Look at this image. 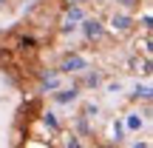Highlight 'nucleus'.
<instances>
[{
    "instance_id": "nucleus-12",
    "label": "nucleus",
    "mask_w": 153,
    "mask_h": 148,
    "mask_svg": "<svg viewBox=\"0 0 153 148\" xmlns=\"http://www.w3.org/2000/svg\"><path fill=\"white\" fill-rule=\"evenodd\" d=\"M68 148H79V143H76V140H71V143H68Z\"/></svg>"
},
{
    "instance_id": "nucleus-10",
    "label": "nucleus",
    "mask_w": 153,
    "mask_h": 148,
    "mask_svg": "<svg viewBox=\"0 0 153 148\" xmlns=\"http://www.w3.org/2000/svg\"><path fill=\"white\" fill-rule=\"evenodd\" d=\"M108 91H111V94H116V91H122V83H119V80H116V83H111V86H108Z\"/></svg>"
},
{
    "instance_id": "nucleus-3",
    "label": "nucleus",
    "mask_w": 153,
    "mask_h": 148,
    "mask_svg": "<svg viewBox=\"0 0 153 148\" xmlns=\"http://www.w3.org/2000/svg\"><path fill=\"white\" fill-rule=\"evenodd\" d=\"M88 68V60L82 54H76V51H71V54H65L62 57V63H60V71H68V74H76V71H85Z\"/></svg>"
},
{
    "instance_id": "nucleus-11",
    "label": "nucleus",
    "mask_w": 153,
    "mask_h": 148,
    "mask_svg": "<svg viewBox=\"0 0 153 148\" xmlns=\"http://www.w3.org/2000/svg\"><path fill=\"white\" fill-rule=\"evenodd\" d=\"M131 148H148V143H133Z\"/></svg>"
},
{
    "instance_id": "nucleus-7",
    "label": "nucleus",
    "mask_w": 153,
    "mask_h": 148,
    "mask_svg": "<svg viewBox=\"0 0 153 148\" xmlns=\"http://www.w3.org/2000/svg\"><path fill=\"white\" fill-rule=\"evenodd\" d=\"M99 80H102V77H99V71H88L85 86H88V88H97V86H99Z\"/></svg>"
},
{
    "instance_id": "nucleus-8",
    "label": "nucleus",
    "mask_w": 153,
    "mask_h": 148,
    "mask_svg": "<svg viewBox=\"0 0 153 148\" xmlns=\"http://www.w3.org/2000/svg\"><path fill=\"white\" fill-rule=\"evenodd\" d=\"M133 97H142V100H150V86L148 83H142V86H136V94Z\"/></svg>"
},
{
    "instance_id": "nucleus-9",
    "label": "nucleus",
    "mask_w": 153,
    "mask_h": 148,
    "mask_svg": "<svg viewBox=\"0 0 153 148\" xmlns=\"http://www.w3.org/2000/svg\"><path fill=\"white\" fill-rule=\"evenodd\" d=\"M128 128H131V131H139V128H142V117L131 114V117H128Z\"/></svg>"
},
{
    "instance_id": "nucleus-13",
    "label": "nucleus",
    "mask_w": 153,
    "mask_h": 148,
    "mask_svg": "<svg viewBox=\"0 0 153 148\" xmlns=\"http://www.w3.org/2000/svg\"><path fill=\"white\" fill-rule=\"evenodd\" d=\"M6 6H9V0H0V9H6Z\"/></svg>"
},
{
    "instance_id": "nucleus-1",
    "label": "nucleus",
    "mask_w": 153,
    "mask_h": 148,
    "mask_svg": "<svg viewBox=\"0 0 153 148\" xmlns=\"http://www.w3.org/2000/svg\"><path fill=\"white\" fill-rule=\"evenodd\" d=\"M79 29H82V37H85L88 43H99V40L105 37V23L97 20V17H82Z\"/></svg>"
},
{
    "instance_id": "nucleus-5",
    "label": "nucleus",
    "mask_w": 153,
    "mask_h": 148,
    "mask_svg": "<svg viewBox=\"0 0 153 148\" xmlns=\"http://www.w3.org/2000/svg\"><path fill=\"white\" fill-rule=\"evenodd\" d=\"M76 94H79V88L71 86V88H65L62 94H57V100H60V103H71V100H76Z\"/></svg>"
},
{
    "instance_id": "nucleus-2",
    "label": "nucleus",
    "mask_w": 153,
    "mask_h": 148,
    "mask_svg": "<svg viewBox=\"0 0 153 148\" xmlns=\"http://www.w3.org/2000/svg\"><path fill=\"white\" fill-rule=\"evenodd\" d=\"M133 26H136V23H133V17H131V11H114V14H111V29H114V32H119V34H128V32H133Z\"/></svg>"
},
{
    "instance_id": "nucleus-6",
    "label": "nucleus",
    "mask_w": 153,
    "mask_h": 148,
    "mask_svg": "<svg viewBox=\"0 0 153 148\" xmlns=\"http://www.w3.org/2000/svg\"><path fill=\"white\" fill-rule=\"evenodd\" d=\"M114 3L119 6L122 11H133V9H136V6H139V0H114Z\"/></svg>"
},
{
    "instance_id": "nucleus-4",
    "label": "nucleus",
    "mask_w": 153,
    "mask_h": 148,
    "mask_svg": "<svg viewBox=\"0 0 153 148\" xmlns=\"http://www.w3.org/2000/svg\"><path fill=\"white\" fill-rule=\"evenodd\" d=\"M82 17H85V11H82L79 6H71V9L65 11V17H62V32H74L82 23Z\"/></svg>"
}]
</instances>
